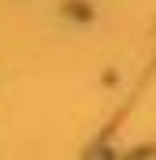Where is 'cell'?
I'll return each mask as SVG.
<instances>
[{
  "label": "cell",
  "instance_id": "cell-1",
  "mask_svg": "<svg viewBox=\"0 0 156 160\" xmlns=\"http://www.w3.org/2000/svg\"><path fill=\"white\" fill-rule=\"evenodd\" d=\"M149 160H156V153H149Z\"/></svg>",
  "mask_w": 156,
  "mask_h": 160
}]
</instances>
